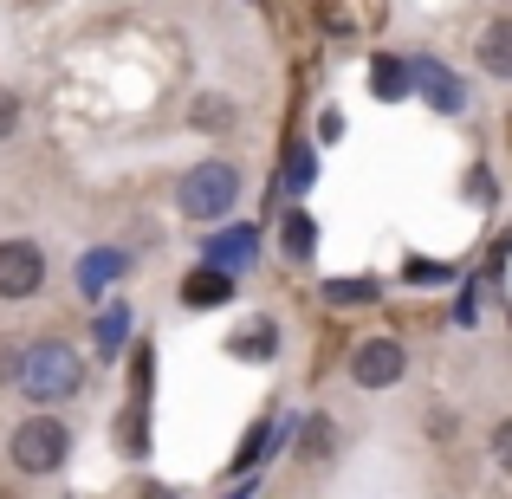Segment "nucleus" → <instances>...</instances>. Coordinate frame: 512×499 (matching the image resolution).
Returning a JSON list of instances; mask_svg holds the SVG:
<instances>
[{
    "label": "nucleus",
    "instance_id": "412c9836",
    "mask_svg": "<svg viewBox=\"0 0 512 499\" xmlns=\"http://www.w3.org/2000/svg\"><path fill=\"white\" fill-rule=\"evenodd\" d=\"M195 117H201V124H227V117H234V111H227V104H214V98H208V104H195Z\"/></svg>",
    "mask_w": 512,
    "mask_h": 499
},
{
    "label": "nucleus",
    "instance_id": "39448f33",
    "mask_svg": "<svg viewBox=\"0 0 512 499\" xmlns=\"http://www.w3.org/2000/svg\"><path fill=\"white\" fill-rule=\"evenodd\" d=\"M46 286V253L33 240H0V299H33Z\"/></svg>",
    "mask_w": 512,
    "mask_h": 499
},
{
    "label": "nucleus",
    "instance_id": "9d476101",
    "mask_svg": "<svg viewBox=\"0 0 512 499\" xmlns=\"http://www.w3.org/2000/svg\"><path fill=\"white\" fill-rule=\"evenodd\" d=\"M124 266H130V260H124L117 247H98V253H85V260H78V292H104L117 273H124Z\"/></svg>",
    "mask_w": 512,
    "mask_h": 499
},
{
    "label": "nucleus",
    "instance_id": "6ab92c4d",
    "mask_svg": "<svg viewBox=\"0 0 512 499\" xmlns=\"http://www.w3.org/2000/svg\"><path fill=\"white\" fill-rule=\"evenodd\" d=\"M13 130H20V98H13V91L0 85V143H7Z\"/></svg>",
    "mask_w": 512,
    "mask_h": 499
},
{
    "label": "nucleus",
    "instance_id": "f3484780",
    "mask_svg": "<svg viewBox=\"0 0 512 499\" xmlns=\"http://www.w3.org/2000/svg\"><path fill=\"white\" fill-rule=\"evenodd\" d=\"M325 299H331V305H370V299H376V279H331Z\"/></svg>",
    "mask_w": 512,
    "mask_h": 499
},
{
    "label": "nucleus",
    "instance_id": "423d86ee",
    "mask_svg": "<svg viewBox=\"0 0 512 499\" xmlns=\"http://www.w3.org/2000/svg\"><path fill=\"white\" fill-rule=\"evenodd\" d=\"M253 260H260V234H253V227H221V234L208 240V266L227 273V279H234L240 266H253Z\"/></svg>",
    "mask_w": 512,
    "mask_h": 499
},
{
    "label": "nucleus",
    "instance_id": "2eb2a0df",
    "mask_svg": "<svg viewBox=\"0 0 512 499\" xmlns=\"http://www.w3.org/2000/svg\"><path fill=\"white\" fill-rule=\"evenodd\" d=\"M370 78H376V98H409V65L389 59V52L370 65Z\"/></svg>",
    "mask_w": 512,
    "mask_h": 499
},
{
    "label": "nucleus",
    "instance_id": "1a4fd4ad",
    "mask_svg": "<svg viewBox=\"0 0 512 499\" xmlns=\"http://www.w3.org/2000/svg\"><path fill=\"white\" fill-rule=\"evenodd\" d=\"M279 247H286V260H312L318 253V221L305 208H292L286 221H279Z\"/></svg>",
    "mask_w": 512,
    "mask_h": 499
},
{
    "label": "nucleus",
    "instance_id": "5701e85b",
    "mask_svg": "<svg viewBox=\"0 0 512 499\" xmlns=\"http://www.w3.org/2000/svg\"><path fill=\"white\" fill-rule=\"evenodd\" d=\"M150 499H175V493H163V487H156V493H150Z\"/></svg>",
    "mask_w": 512,
    "mask_h": 499
},
{
    "label": "nucleus",
    "instance_id": "4468645a",
    "mask_svg": "<svg viewBox=\"0 0 512 499\" xmlns=\"http://www.w3.org/2000/svg\"><path fill=\"white\" fill-rule=\"evenodd\" d=\"M234 357H253V363H273V357H279V331L266 325V318H260V325H247V331L234 337Z\"/></svg>",
    "mask_w": 512,
    "mask_h": 499
},
{
    "label": "nucleus",
    "instance_id": "dca6fc26",
    "mask_svg": "<svg viewBox=\"0 0 512 499\" xmlns=\"http://www.w3.org/2000/svg\"><path fill=\"white\" fill-rule=\"evenodd\" d=\"M124 331H130V312L111 305V312L98 318V357H117V350H124Z\"/></svg>",
    "mask_w": 512,
    "mask_h": 499
},
{
    "label": "nucleus",
    "instance_id": "6e6552de",
    "mask_svg": "<svg viewBox=\"0 0 512 499\" xmlns=\"http://www.w3.org/2000/svg\"><path fill=\"white\" fill-rule=\"evenodd\" d=\"M227 299H234V279L214 273V266H195V273L182 279V305L188 312H214V305H227Z\"/></svg>",
    "mask_w": 512,
    "mask_h": 499
},
{
    "label": "nucleus",
    "instance_id": "4be33fe9",
    "mask_svg": "<svg viewBox=\"0 0 512 499\" xmlns=\"http://www.w3.org/2000/svg\"><path fill=\"white\" fill-rule=\"evenodd\" d=\"M13 376H20V357H13V350L0 344V383H13Z\"/></svg>",
    "mask_w": 512,
    "mask_h": 499
},
{
    "label": "nucleus",
    "instance_id": "aec40b11",
    "mask_svg": "<svg viewBox=\"0 0 512 499\" xmlns=\"http://www.w3.org/2000/svg\"><path fill=\"white\" fill-rule=\"evenodd\" d=\"M286 169H292V182L305 188V182H312V169H318V163H312V150H292V156H286Z\"/></svg>",
    "mask_w": 512,
    "mask_h": 499
},
{
    "label": "nucleus",
    "instance_id": "20e7f679",
    "mask_svg": "<svg viewBox=\"0 0 512 499\" xmlns=\"http://www.w3.org/2000/svg\"><path fill=\"white\" fill-rule=\"evenodd\" d=\"M402 376H409V350H402V337H363V344L350 350V383H357V389H396Z\"/></svg>",
    "mask_w": 512,
    "mask_h": 499
},
{
    "label": "nucleus",
    "instance_id": "a211bd4d",
    "mask_svg": "<svg viewBox=\"0 0 512 499\" xmlns=\"http://www.w3.org/2000/svg\"><path fill=\"white\" fill-rule=\"evenodd\" d=\"M487 448H493V461H500V467H506V474H512V415H506V422H493V435H487Z\"/></svg>",
    "mask_w": 512,
    "mask_h": 499
},
{
    "label": "nucleus",
    "instance_id": "9b49d317",
    "mask_svg": "<svg viewBox=\"0 0 512 499\" xmlns=\"http://www.w3.org/2000/svg\"><path fill=\"white\" fill-rule=\"evenodd\" d=\"M117 448L124 454H150V402H130L117 415Z\"/></svg>",
    "mask_w": 512,
    "mask_h": 499
},
{
    "label": "nucleus",
    "instance_id": "f8f14e48",
    "mask_svg": "<svg viewBox=\"0 0 512 499\" xmlns=\"http://www.w3.org/2000/svg\"><path fill=\"white\" fill-rule=\"evenodd\" d=\"M415 72L428 78V104H435V111H461V104H467L461 78H448V72H441V65H435V59H422V65H415Z\"/></svg>",
    "mask_w": 512,
    "mask_h": 499
},
{
    "label": "nucleus",
    "instance_id": "0eeeda50",
    "mask_svg": "<svg viewBox=\"0 0 512 499\" xmlns=\"http://www.w3.org/2000/svg\"><path fill=\"white\" fill-rule=\"evenodd\" d=\"M474 59H480V72H487V78H512V13L487 20V33H480Z\"/></svg>",
    "mask_w": 512,
    "mask_h": 499
},
{
    "label": "nucleus",
    "instance_id": "f03ea898",
    "mask_svg": "<svg viewBox=\"0 0 512 499\" xmlns=\"http://www.w3.org/2000/svg\"><path fill=\"white\" fill-rule=\"evenodd\" d=\"M175 201H182L188 221H221V214L240 201V169L221 163V156H214V163H195L182 175V188H175Z\"/></svg>",
    "mask_w": 512,
    "mask_h": 499
},
{
    "label": "nucleus",
    "instance_id": "f257e3e1",
    "mask_svg": "<svg viewBox=\"0 0 512 499\" xmlns=\"http://www.w3.org/2000/svg\"><path fill=\"white\" fill-rule=\"evenodd\" d=\"M78 383H85V363H78V350L65 344V337H39V344H26L20 389L33 402H65V396H78Z\"/></svg>",
    "mask_w": 512,
    "mask_h": 499
},
{
    "label": "nucleus",
    "instance_id": "ddd939ff",
    "mask_svg": "<svg viewBox=\"0 0 512 499\" xmlns=\"http://www.w3.org/2000/svg\"><path fill=\"white\" fill-rule=\"evenodd\" d=\"M299 454L305 461H331V454H338V422H331V415H312V422L299 428Z\"/></svg>",
    "mask_w": 512,
    "mask_h": 499
},
{
    "label": "nucleus",
    "instance_id": "7ed1b4c3",
    "mask_svg": "<svg viewBox=\"0 0 512 499\" xmlns=\"http://www.w3.org/2000/svg\"><path fill=\"white\" fill-rule=\"evenodd\" d=\"M65 454H72V428L52 422V415H33V422L13 428V467L20 474H59Z\"/></svg>",
    "mask_w": 512,
    "mask_h": 499
}]
</instances>
